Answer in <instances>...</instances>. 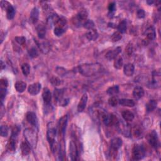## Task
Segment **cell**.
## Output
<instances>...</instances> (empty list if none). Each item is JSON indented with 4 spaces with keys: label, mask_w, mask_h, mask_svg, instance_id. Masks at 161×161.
<instances>
[{
    "label": "cell",
    "mask_w": 161,
    "mask_h": 161,
    "mask_svg": "<svg viewBox=\"0 0 161 161\" xmlns=\"http://www.w3.org/2000/svg\"><path fill=\"white\" fill-rule=\"evenodd\" d=\"M78 71L86 77H90L100 73L103 70L102 66L98 63L84 64L78 67Z\"/></svg>",
    "instance_id": "obj_1"
},
{
    "label": "cell",
    "mask_w": 161,
    "mask_h": 161,
    "mask_svg": "<svg viewBox=\"0 0 161 161\" xmlns=\"http://www.w3.org/2000/svg\"><path fill=\"white\" fill-rule=\"evenodd\" d=\"M57 128L55 127L53 123H49L47 125V139L51 148L52 152L54 153L57 149V146L55 142V137L57 135Z\"/></svg>",
    "instance_id": "obj_2"
},
{
    "label": "cell",
    "mask_w": 161,
    "mask_h": 161,
    "mask_svg": "<svg viewBox=\"0 0 161 161\" xmlns=\"http://www.w3.org/2000/svg\"><path fill=\"white\" fill-rule=\"evenodd\" d=\"M24 135L28 142L30 144L32 147L35 148L37 143V135L35 131L32 128H27L24 130Z\"/></svg>",
    "instance_id": "obj_3"
},
{
    "label": "cell",
    "mask_w": 161,
    "mask_h": 161,
    "mask_svg": "<svg viewBox=\"0 0 161 161\" xmlns=\"http://www.w3.org/2000/svg\"><path fill=\"white\" fill-rule=\"evenodd\" d=\"M102 118L104 124L106 126H118L119 123V120L116 116L112 114H102Z\"/></svg>",
    "instance_id": "obj_4"
},
{
    "label": "cell",
    "mask_w": 161,
    "mask_h": 161,
    "mask_svg": "<svg viewBox=\"0 0 161 161\" xmlns=\"http://www.w3.org/2000/svg\"><path fill=\"white\" fill-rule=\"evenodd\" d=\"M88 13L86 10H80L73 18V23L76 27L83 25L87 21Z\"/></svg>",
    "instance_id": "obj_5"
},
{
    "label": "cell",
    "mask_w": 161,
    "mask_h": 161,
    "mask_svg": "<svg viewBox=\"0 0 161 161\" xmlns=\"http://www.w3.org/2000/svg\"><path fill=\"white\" fill-rule=\"evenodd\" d=\"M145 155H146V151L143 146L136 144L133 147L132 159L134 160H139L142 159L145 157Z\"/></svg>",
    "instance_id": "obj_6"
},
{
    "label": "cell",
    "mask_w": 161,
    "mask_h": 161,
    "mask_svg": "<svg viewBox=\"0 0 161 161\" xmlns=\"http://www.w3.org/2000/svg\"><path fill=\"white\" fill-rule=\"evenodd\" d=\"M122 140L120 138L116 137L113 139L110 142V154L111 156H115L118 150L122 146Z\"/></svg>",
    "instance_id": "obj_7"
},
{
    "label": "cell",
    "mask_w": 161,
    "mask_h": 161,
    "mask_svg": "<svg viewBox=\"0 0 161 161\" xmlns=\"http://www.w3.org/2000/svg\"><path fill=\"white\" fill-rule=\"evenodd\" d=\"M146 139L147 140L148 143L149 144V145L152 147L157 148L159 147V138L158 136V134H157V132L155 131L152 130L150 133H148L146 136Z\"/></svg>",
    "instance_id": "obj_8"
},
{
    "label": "cell",
    "mask_w": 161,
    "mask_h": 161,
    "mask_svg": "<svg viewBox=\"0 0 161 161\" xmlns=\"http://www.w3.org/2000/svg\"><path fill=\"white\" fill-rule=\"evenodd\" d=\"M67 124V116L64 115L61 118H60L57 125V132L60 138L64 137L66 127Z\"/></svg>",
    "instance_id": "obj_9"
},
{
    "label": "cell",
    "mask_w": 161,
    "mask_h": 161,
    "mask_svg": "<svg viewBox=\"0 0 161 161\" xmlns=\"http://www.w3.org/2000/svg\"><path fill=\"white\" fill-rule=\"evenodd\" d=\"M70 157L72 160H76L79 155V147L75 139H72L70 142Z\"/></svg>",
    "instance_id": "obj_10"
},
{
    "label": "cell",
    "mask_w": 161,
    "mask_h": 161,
    "mask_svg": "<svg viewBox=\"0 0 161 161\" xmlns=\"http://www.w3.org/2000/svg\"><path fill=\"white\" fill-rule=\"evenodd\" d=\"M122 52V48L118 47L115 49L108 51L105 55V57L108 60H112L118 57V54Z\"/></svg>",
    "instance_id": "obj_11"
},
{
    "label": "cell",
    "mask_w": 161,
    "mask_h": 161,
    "mask_svg": "<svg viewBox=\"0 0 161 161\" xmlns=\"http://www.w3.org/2000/svg\"><path fill=\"white\" fill-rule=\"evenodd\" d=\"M41 84L38 83H35L30 84L29 88H28V91L31 95L35 96L39 93L40 90H41Z\"/></svg>",
    "instance_id": "obj_12"
},
{
    "label": "cell",
    "mask_w": 161,
    "mask_h": 161,
    "mask_svg": "<svg viewBox=\"0 0 161 161\" xmlns=\"http://www.w3.org/2000/svg\"><path fill=\"white\" fill-rule=\"evenodd\" d=\"M27 122L32 126L36 127L38 124V119L37 115L34 112H28L26 115Z\"/></svg>",
    "instance_id": "obj_13"
},
{
    "label": "cell",
    "mask_w": 161,
    "mask_h": 161,
    "mask_svg": "<svg viewBox=\"0 0 161 161\" xmlns=\"http://www.w3.org/2000/svg\"><path fill=\"white\" fill-rule=\"evenodd\" d=\"M88 96L87 93H84L82 96V97L80 98L78 105V112L79 113L83 112L84 110V109H85L87 104V102H88Z\"/></svg>",
    "instance_id": "obj_14"
},
{
    "label": "cell",
    "mask_w": 161,
    "mask_h": 161,
    "mask_svg": "<svg viewBox=\"0 0 161 161\" xmlns=\"http://www.w3.org/2000/svg\"><path fill=\"white\" fill-rule=\"evenodd\" d=\"M135 71V66L132 63H128L125 64L123 67V72L124 74L128 76V77H130L134 73Z\"/></svg>",
    "instance_id": "obj_15"
},
{
    "label": "cell",
    "mask_w": 161,
    "mask_h": 161,
    "mask_svg": "<svg viewBox=\"0 0 161 161\" xmlns=\"http://www.w3.org/2000/svg\"><path fill=\"white\" fill-rule=\"evenodd\" d=\"M42 98L44 103H45L46 104H49L51 103V100H52L51 92L47 88H44L43 89V91L42 92Z\"/></svg>",
    "instance_id": "obj_16"
},
{
    "label": "cell",
    "mask_w": 161,
    "mask_h": 161,
    "mask_svg": "<svg viewBox=\"0 0 161 161\" xmlns=\"http://www.w3.org/2000/svg\"><path fill=\"white\" fill-rule=\"evenodd\" d=\"M37 32L39 38L43 39L46 35V27L43 23H40L37 27Z\"/></svg>",
    "instance_id": "obj_17"
},
{
    "label": "cell",
    "mask_w": 161,
    "mask_h": 161,
    "mask_svg": "<svg viewBox=\"0 0 161 161\" xmlns=\"http://www.w3.org/2000/svg\"><path fill=\"white\" fill-rule=\"evenodd\" d=\"M31 146L27 141H24L21 144L22 153L23 155H27L30 154L31 152Z\"/></svg>",
    "instance_id": "obj_18"
},
{
    "label": "cell",
    "mask_w": 161,
    "mask_h": 161,
    "mask_svg": "<svg viewBox=\"0 0 161 161\" xmlns=\"http://www.w3.org/2000/svg\"><path fill=\"white\" fill-rule=\"evenodd\" d=\"M144 95V90L142 87L136 86L133 91V96L135 99L142 98Z\"/></svg>",
    "instance_id": "obj_19"
},
{
    "label": "cell",
    "mask_w": 161,
    "mask_h": 161,
    "mask_svg": "<svg viewBox=\"0 0 161 161\" xmlns=\"http://www.w3.org/2000/svg\"><path fill=\"white\" fill-rule=\"evenodd\" d=\"M17 137L14 136H11V138L8 143V149L10 152H14L16 150V146H17Z\"/></svg>",
    "instance_id": "obj_20"
},
{
    "label": "cell",
    "mask_w": 161,
    "mask_h": 161,
    "mask_svg": "<svg viewBox=\"0 0 161 161\" xmlns=\"http://www.w3.org/2000/svg\"><path fill=\"white\" fill-rule=\"evenodd\" d=\"M123 118L127 122H132L134 119V115L130 110H124L122 113Z\"/></svg>",
    "instance_id": "obj_21"
},
{
    "label": "cell",
    "mask_w": 161,
    "mask_h": 161,
    "mask_svg": "<svg viewBox=\"0 0 161 161\" xmlns=\"http://www.w3.org/2000/svg\"><path fill=\"white\" fill-rule=\"evenodd\" d=\"M118 103L120 105L127 107H134L135 104L134 101L130 99H121Z\"/></svg>",
    "instance_id": "obj_22"
},
{
    "label": "cell",
    "mask_w": 161,
    "mask_h": 161,
    "mask_svg": "<svg viewBox=\"0 0 161 161\" xmlns=\"http://www.w3.org/2000/svg\"><path fill=\"white\" fill-rule=\"evenodd\" d=\"M86 36L87 38L89 40H92V41H94L98 37V34L96 30L94 29H91L90 30L87 32L86 34Z\"/></svg>",
    "instance_id": "obj_23"
},
{
    "label": "cell",
    "mask_w": 161,
    "mask_h": 161,
    "mask_svg": "<svg viewBox=\"0 0 161 161\" xmlns=\"http://www.w3.org/2000/svg\"><path fill=\"white\" fill-rule=\"evenodd\" d=\"M39 18V11L37 8H34L31 11L30 20L33 23H36L38 20Z\"/></svg>",
    "instance_id": "obj_24"
},
{
    "label": "cell",
    "mask_w": 161,
    "mask_h": 161,
    "mask_svg": "<svg viewBox=\"0 0 161 161\" xmlns=\"http://www.w3.org/2000/svg\"><path fill=\"white\" fill-rule=\"evenodd\" d=\"M15 88L16 90L18 92H23L24 91L26 90L27 88V84L25 82L21 81V80H19L17 81L15 84Z\"/></svg>",
    "instance_id": "obj_25"
},
{
    "label": "cell",
    "mask_w": 161,
    "mask_h": 161,
    "mask_svg": "<svg viewBox=\"0 0 161 161\" xmlns=\"http://www.w3.org/2000/svg\"><path fill=\"white\" fill-rule=\"evenodd\" d=\"M158 105V102L154 99L150 100L146 104V110L148 113L154 111Z\"/></svg>",
    "instance_id": "obj_26"
},
{
    "label": "cell",
    "mask_w": 161,
    "mask_h": 161,
    "mask_svg": "<svg viewBox=\"0 0 161 161\" xmlns=\"http://www.w3.org/2000/svg\"><path fill=\"white\" fill-rule=\"evenodd\" d=\"M147 38L149 40H152L155 38V32L154 28L153 27H148L146 30Z\"/></svg>",
    "instance_id": "obj_27"
},
{
    "label": "cell",
    "mask_w": 161,
    "mask_h": 161,
    "mask_svg": "<svg viewBox=\"0 0 161 161\" xmlns=\"http://www.w3.org/2000/svg\"><path fill=\"white\" fill-rule=\"evenodd\" d=\"M127 23L126 20H122V22H120L117 27L118 32H120V34H125L127 31Z\"/></svg>",
    "instance_id": "obj_28"
},
{
    "label": "cell",
    "mask_w": 161,
    "mask_h": 161,
    "mask_svg": "<svg viewBox=\"0 0 161 161\" xmlns=\"http://www.w3.org/2000/svg\"><path fill=\"white\" fill-rule=\"evenodd\" d=\"M6 17L9 20H12L15 15V10L13 8V6L11 5H10L7 8V9L6 10Z\"/></svg>",
    "instance_id": "obj_29"
},
{
    "label": "cell",
    "mask_w": 161,
    "mask_h": 161,
    "mask_svg": "<svg viewBox=\"0 0 161 161\" xmlns=\"http://www.w3.org/2000/svg\"><path fill=\"white\" fill-rule=\"evenodd\" d=\"M54 95L55 99L57 102H60L63 99V95H64V91L63 90L60 89H55L54 92Z\"/></svg>",
    "instance_id": "obj_30"
},
{
    "label": "cell",
    "mask_w": 161,
    "mask_h": 161,
    "mask_svg": "<svg viewBox=\"0 0 161 161\" xmlns=\"http://www.w3.org/2000/svg\"><path fill=\"white\" fill-rule=\"evenodd\" d=\"M117 127H120V130L125 136H130L131 130H130V128L129 126L127 125H121V126H120L118 123V125Z\"/></svg>",
    "instance_id": "obj_31"
},
{
    "label": "cell",
    "mask_w": 161,
    "mask_h": 161,
    "mask_svg": "<svg viewBox=\"0 0 161 161\" xmlns=\"http://www.w3.org/2000/svg\"><path fill=\"white\" fill-rule=\"evenodd\" d=\"M123 64V60L122 57H117L115 59L114 67L116 69H120Z\"/></svg>",
    "instance_id": "obj_32"
},
{
    "label": "cell",
    "mask_w": 161,
    "mask_h": 161,
    "mask_svg": "<svg viewBox=\"0 0 161 161\" xmlns=\"http://www.w3.org/2000/svg\"><path fill=\"white\" fill-rule=\"evenodd\" d=\"M118 92H119V87L117 85L110 87L107 90V93L111 96L118 94Z\"/></svg>",
    "instance_id": "obj_33"
},
{
    "label": "cell",
    "mask_w": 161,
    "mask_h": 161,
    "mask_svg": "<svg viewBox=\"0 0 161 161\" xmlns=\"http://www.w3.org/2000/svg\"><path fill=\"white\" fill-rule=\"evenodd\" d=\"M22 71L24 76H27L30 72V66L29 64L24 63L22 66Z\"/></svg>",
    "instance_id": "obj_34"
},
{
    "label": "cell",
    "mask_w": 161,
    "mask_h": 161,
    "mask_svg": "<svg viewBox=\"0 0 161 161\" xmlns=\"http://www.w3.org/2000/svg\"><path fill=\"white\" fill-rule=\"evenodd\" d=\"M39 49L44 54H47L49 51V44L46 42H43L40 44H38Z\"/></svg>",
    "instance_id": "obj_35"
},
{
    "label": "cell",
    "mask_w": 161,
    "mask_h": 161,
    "mask_svg": "<svg viewBox=\"0 0 161 161\" xmlns=\"http://www.w3.org/2000/svg\"><path fill=\"white\" fill-rule=\"evenodd\" d=\"M28 52H29L30 57H31L32 58H36L38 56V52L37 49L34 47L30 48V49L28 50Z\"/></svg>",
    "instance_id": "obj_36"
},
{
    "label": "cell",
    "mask_w": 161,
    "mask_h": 161,
    "mask_svg": "<svg viewBox=\"0 0 161 161\" xmlns=\"http://www.w3.org/2000/svg\"><path fill=\"white\" fill-rule=\"evenodd\" d=\"M64 32H65V29L64 28L59 26H55L54 30V33L56 36L60 37V36H61L64 33Z\"/></svg>",
    "instance_id": "obj_37"
},
{
    "label": "cell",
    "mask_w": 161,
    "mask_h": 161,
    "mask_svg": "<svg viewBox=\"0 0 161 161\" xmlns=\"http://www.w3.org/2000/svg\"><path fill=\"white\" fill-rule=\"evenodd\" d=\"M122 38V36L121 35V34L118 32H116L115 33L113 34L111 37V40H112V42H118L119 40H120Z\"/></svg>",
    "instance_id": "obj_38"
},
{
    "label": "cell",
    "mask_w": 161,
    "mask_h": 161,
    "mask_svg": "<svg viewBox=\"0 0 161 161\" xmlns=\"http://www.w3.org/2000/svg\"><path fill=\"white\" fill-rule=\"evenodd\" d=\"M119 103V100L115 96H112L109 99H108V104L112 107H115L117 106Z\"/></svg>",
    "instance_id": "obj_39"
},
{
    "label": "cell",
    "mask_w": 161,
    "mask_h": 161,
    "mask_svg": "<svg viewBox=\"0 0 161 161\" xmlns=\"http://www.w3.org/2000/svg\"><path fill=\"white\" fill-rule=\"evenodd\" d=\"M83 27L85 28V29L90 30L91 29H93V28L94 27V23L92 21V20H87V21L84 23V24L83 25Z\"/></svg>",
    "instance_id": "obj_40"
},
{
    "label": "cell",
    "mask_w": 161,
    "mask_h": 161,
    "mask_svg": "<svg viewBox=\"0 0 161 161\" xmlns=\"http://www.w3.org/2000/svg\"><path fill=\"white\" fill-rule=\"evenodd\" d=\"M0 132H1V136L3 137H6L8 135V128L7 126L2 125L0 129Z\"/></svg>",
    "instance_id": "obj_41"
},
{
    "label": "cell",
    "mask_w": 161,
    "mask_h": 161,
    "mask_svg": "<svg viewBox=\"0 0 161 161\" xmlns=\"http://www.w3.org/2000/svg\"><path fill=\"white\" fill-rule=\"evenodd\" d=\"M20 131V128L17 125H15L13 128H12L11 136H16V137H18Z\"/></svg>",
    "instance_id": "obj_42"
},
{
    "label": "cell",
    "mask_w": 161,
    "mask_h": 161,
    "mask_svg": "<svg viewBox=\"0 0 161 161\" xmlns=\"http://www.w3.org/2000/svg\"><path fill=\"white\" fill-rule=\"evenodd\" d=\"M15 41L21 46H24L26 42V38L24 37H17L15 38Z\"/></svg>",
    "instance_id": "obj_43"
},
{
    "label": "cell",
    "mask_w": 161,
    "mask_h": 161,
    "mask_svg": "<svg viewBox=\"0 0 161 161\" xmlns=\"http://www.w3.org/2000/svg\"><path fill=\"white\" fill-rule=\"evenodd\" d=\"M50 82L54 86H59L60 84H61V80L59 79L58 78L53 77L51 78Z\"/></svg>",
    "instance_id": "obj_44"
},
{
    "label": "cell",
    "mask_w": 161,
    "mask_h": 161,
    "mask_svg": "<svg viewBox=\"0 0 161 161\" xmlns=\"http://www.w3.org/2000/svg\"><path fill=\"white\" fill-rule=\"evenodd\" d=\"M6 92H7L6 88H1V90H0V97H1V104L3 103L4 99H5L6 97Z\"/></svg>",
    "instance_id": "obj_45"
},
{
    "label": "cell",
    "mask_w": 161,
    "mask_h": 161,
    "mask_svg": "<svg viewBox=\"0 0 161 161\" xmlns=\"http://www.w3.org/2000/svg\"><path fill=\"white\" fill-rule=\"evenodd\" d=\"M125 51L128 56H131L134 52V49H133V46L131 44H128L127 48L125 49Z\"/></svg>",
    "instance_id": "obj_46"
},
{
    "label": "cell",
    "mask_w": 161,
    "mask_h": 161,
    "mask_svg": "<svg viewBox=\"0 0 161 161\" xmlns=\"http://www.w3.org/2000/svg\"><path fill=\"white\" fill-rule=\"evenodd\" d=\"M0 86H1V88H6L8 86V82L6 79L2 78L0 81Z\"/></svg>",
    "instance_id": "obj_47"
},
{
    "label": "cell",
    "mask_w": 161,
    "mask_h": 161,
    "mask_svg": "<svg viewBox=\"0 0 161 161\" xmlns=\"http://www.w3.org/2000/svg\"><path fill=\"white\" fill-rule=\"evenodd\" d=\"M136 15H137V17L139 18H144L146 16V13H145V11L142 9L139 10L136 12Z\"/></svg>",
    "instance_id": "obj_48"
},
{
    "label": "cell",
    "mask_w": 161,
    "mask_h": 161,
    "mask_svg": "<svg viewBox=\"0 0 161 161\" xmlns=\"http://www.w3.org/2000/svg\"><path fill=\"white\" fill-rule=\"evenodd\" d=\"M0 3H1V8L3 10H5L7 9V8L11 5L10 3H8V1H1Z\"/></svg>",
    "instance_id": "obj_49"
},
{
    "label": "cell",
    "mask_w": 161,
    "mask_h": 161,
    "mask_svg": "<svg viewBox=\"0 0 161 161\" xmlns=\"http://www.w3.org/2000/svg\"><path fill=\"white\" fill-rule=\"evenodd\" d=\"M56 71H57V74L59 75L62 76H63L64 74L66 73V70L64 69V68H62V67H57Z\"/></svg>",
    "instance_id": "obj_50"
},
{
    "label": "cell",
    "mask_w": 161,
    "mask_h": 161,
    "mask_svg": "<svg viewBox=\"0 0 161 161\" xmlns=\"http://www.w3.org/2000/svg\"><path fill=\"white\" fill-rule=\"evenodd\" d=\"M115 8H116L115 3L114 2L111 3L109 5V6H108V10H109V11L111 13V12L114 11L115 10Z\"/></svg>",
    "instance_id": "obj_51"
},
{
    "label": "cell",
    "mask_w": 161,
    "mask_h": 161,
    "mask_svg": "<svg viewBox=\"0 0 161 161\" xmlns=\"http://www.w3.org/2000/svg\"><path fill=\"white\" fill-rule=\"evenodd\" d=\"M59 103L60 105H61L62 106H65L69 103V99H62Z\"/></svg>",
    "instance_id": "obj_52"
},
{
    "label": "cell",
    "mask_w": 161,
    "mask_h": 161,
    "mask_svg": "<svg viewBox=\"0 0 161 161\" xmlns=\"http://www.w3.org/2000/svg\"><path fill=\"white\" fill-rule=\"evenodd\" d=\"M5 68V64H4L3 60H1V69L3 70Z\"/></svg>",
    "instance_id": "obj_53"
},
{
    "label": "cell",
    "mask_w": 161,
    "mask_h": 161,
    "mask_svg": "<svg viewBox=\"0 0 161 161\" xmlns=\"http://www.w3.org/2000/svg\"><path fill=\"white\" fill-rule=\"evenodd\" d=\"M147 3L148 4H149V5H151V4L154 3V1H147Z\"/></svg>",
    "instance_id": "obj_54"
}]
</instances>
